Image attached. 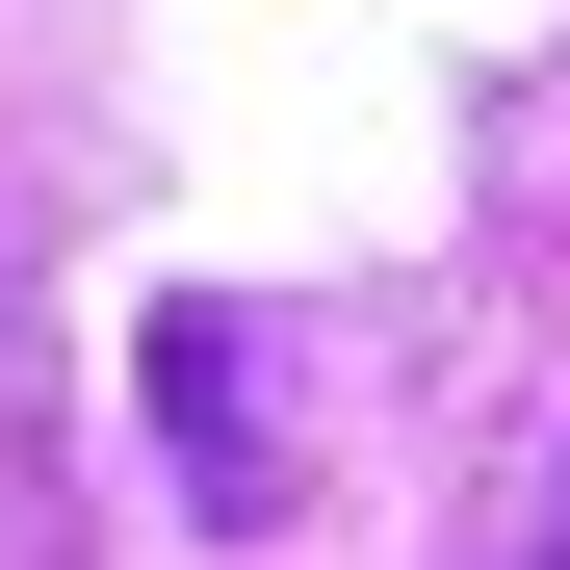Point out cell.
<instances>
[{
    "label": "cell",
    "instance_id": "obj_1",
    "mask_svg": "<svg viewBox=\"0 0 570 570\" xmlns=\"http://www.w3.org/2000/svg\"><path fill=\"white\" fill-rule=\"evenodd\" d=\"M130 390H156L181 466H208V519H285V466H259V337H234V312H156V337H130Z\"/></svg>",
    "mask_w": 570,
    "mask_h": 570
},
{
    "label": "cell",
    "instance_id": "obj_2",
    "mask_svg": "<svg viewBox=\"0 0 570 570\" xmlns=\"http://www.w3.org/2000/svg\"><path fill=\"white\" fill-rule=\"evenodd\" d=\"M544 570H570V519H544Z\"/></svg>",
    "mask_w": 570,
    "mask_h": 570
}]
</instances>
